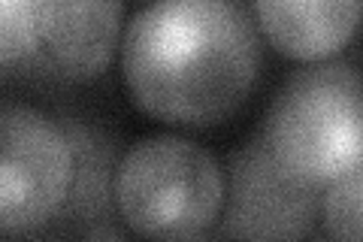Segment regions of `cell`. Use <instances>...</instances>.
I'll use <instances>...</instances> for the list:
<instances>
[{"label": "cell", "instance_id": "cell-1", "mask_svg": "<svg viewBox=\"0 0 363 242\" xmlns=\"http://www.w3.org/2000/svg\"><path fill=\"white\" fill-rule=\"evenodd\" d=\"M121 73L145 115L209 128L257 82V25L236 0H152L124 28Z\"/></svg>", "mask_w": 363, "mask_h": 242}, {"label": "cell", "instance_id": "cell-2", "mask_svg": "<svg viewBox=\"0 0 363 242\" xmlns=\"http://www.w3.org/2000/svg\"><path fill=\"white\" fill-rule=\"evenodd\" d=\"M260 131L288 176L330 188L363 160V73L333 57L300 67L272 94Z\"/></svg>", "mask_w": 363, "mask_h": 242}, {"label": "cell", "instance_id": "cell-3", "mask_svg": "<svg viewBox=\"0 0 363 242\" xmlns=\"http://www.w3.org/2000/svg\"><path fill=\"white\" fill-rule=\"evenodd\" d=\"M224 191V167L194 140L173 133L130 145L112 182L124 227L149 239L206 236L221 218Z\"/></svg>", "mask_w": 363, "mask_h": 242}, {"label": "cell", "instance_id": "cell-4", "mask_svg": "<svg viewBox=\"0 0 363 242\" xmlns=\"http://www.w3.org/2000/svg\"><path fill=\"white\" fill-rule=\"evenodd\" d=\"M73 185L61 119L18 100L0 109V230L28 236L58 221Z\"/></svg>", "mask_w": 363, "mask_h": 242}, {"label": "cell", "instance_id": "cell-5", "mask_svg": "<svg viewBox=\"0 0 363 242\" xmlns=\"http://www.w3.org/2000/svg\"><path fill=\"white\" fill-rule=\"evenodd\" d=\"M221 239H306L321 221L324 191L303 185L276 164L264 131H255L227 158Z\"/></svg>", "mask_w": 363, "mask_h": 242}, {"label": "cell", "instance_id": "cell-6", "mask_svg": "<svg viewBox=\"0 0 363 242\" xmlns=\"http://www.w3.org/2000/svg\"><path fill=\"white\" fill-rule=\"evenodd\" d=\"M121 0H40V67L67 82H91L116 57Z\"/></svg>", "mask_w": 363, "mask_h": 242}, {"label": "cell", "instance_id": "cell-7", "mask_svg": "<svg viewBox=\"0 0 363 242\" xmlns=\"http://www.w3.org/2000/svg\"><path fill=\"white\" fill-rule=\"evenodd\" d=\"M252 13L272 49L315 64L339 55L357 37L363 0H252Z\"/></svg>", "mask_w": 363, "mask_h": 242}, {"label": "cell", "instance_id": "cell-8", "mask_svg": "<svg viewBox=\"0 0 363 242\" xmlns=\"http://www.w3.org/2000/svg\"><path fill=\"white\" fill-rule=\"evenodd\" d=\"M67 140L73 148V185L70 197L58 221L73 224V233L109 224L116 215V197H112V182H116V143L104 128H94L73 115H58Z\"/></svg>", "mask_w": 363, "mask_h": 242}, {"label": "cell", "instance_id": "cell-9", "mask_svg": "<svg viewBox=\"0 0 363 242\" xmlns=\"http://www.w3.org/2000/svg\"><path fill=\"white\" fill-rule=\"evenodd\" d=\"M40 61V0H0V64Z\"/></svg>", "mask_w": 363, "mask_h": 242}, {"label": "cell", "instance_id": "cell-10", "mask_svg": "<svg viewBox=\"0 0 363 242\" xmlns=\"http://www.w3.org/2000/svg\"><path fill=\"white\" fill-rule=\"evenodd\" d=\"M321 224L333 239H363V160L324 188Z\"/></svg>", "mask_w": 363, "mask_h": 242}]
</instances>
